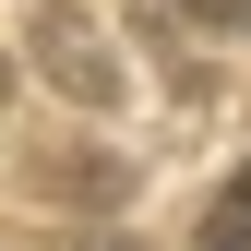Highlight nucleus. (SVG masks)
Listing matches in <instances>:
<instances>
[{
	"label": "nucleus",
	"mask_w": 251,
	"mask_h": 251,
	"mask_svg": "<svg viewBox=\"0 0 251 251\" xmlns=\"http://www.w3.org/2000/svg\"><path fill=\"white\" fill-rule=\"evenodd\" d=\"M192 251H251V155L227 168V192L203 203V227H192Z\"/></svg>",
	"instance_id": "nucleus-1"
},
{
	"label": "nucleus",
	"mask_w": 251,
	"mask_h": 251,
	"mask_svg": "<svg viewBox=\"0 0 251 251\" xmlns=\"http://www.w3.org/2000/svg\"><path fill=\"white\" fill-rule=\"evenodd\" d=\"M48 48H60V84H72V96H108V84H120V72H108V48L84 36V24H48Z\"/></svg>",
	"instance_id": "nucleus-2"
},
{
	"label": "nucleus",
	"mask_w": 251,
	"mask_h": 251,
	"mask_svg": "<svg viewBox=\"0 0 251 251\" xmlns=\"http://www.w3.org/2000/svg\"><path fill=\"white\" fill-rule=\"evenodd\" d=\"M168 12H192V24H227V36H251V0H168Z\"/></svg>",
	"instance_id": "nucleus-3"
},
{
	"label": "nucleus",
	"mask_w": 251,
	"mask_h": 251,
	"mask_svg": "<svg viewBox=\"0 0 251 251\" xmlns=\"http://www.w3.org/2000/svg\"><path fill=\"white\" fill-rule=\"evenodd\" d=\"M0 96H12V72H0Z\"/></svg>",
	"instance_id": "nucleus-4"
}]
</instances>
